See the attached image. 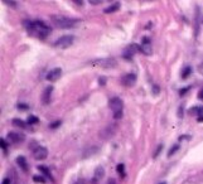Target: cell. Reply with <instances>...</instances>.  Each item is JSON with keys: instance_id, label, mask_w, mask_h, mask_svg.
I'll use <instances>...</instances> for the list:
<instances>
[{"instance_id": "obj_1", "label": "cell", "mask_w": 203, "mask_h": 184, "mask_svg": "<svg viewBox=\"0 0 203 184\" xmlns=\"http://www.w3.org/2000/svg\"><path fill=\"white\" fill-rule=\"evenodd\" d=\"M24 25H25L27 30H28L29 33L39 36L40 38H46L49 36V33H51V28L48 27L46 23L40 22V20H34V22H28V20H25V22H24Z\"/></svg>"}, {"instance_id": "obj_2", "label": "cell", "mask_w": 203, "mask_h": 184, "mask_svg": "<svg viewBox=\"0 0 203 184\" xmlns=\"http://www.w3.org/2000/svg\"><path fill=\"white\" fill-rule=\"evenodd\" d=\"M51 19H52V23L59 29H70V28L76 27L81 22L80 19H72L63 15H53Z\"/></svg>"}, {"instance_id": "obj_3", "label": "cell", "mask_w": 203, "mask_h": 184, "mask_svg": "<svg viewBox=\"0 0 203 184\" xmlns=\"http://www.w3.org/2000/svg\"><path fill=\"white\" fill-rule=\"evenodd\" d=\"M109 106L110 109L112 110V114H113V117L116 120L121 119L122 117V111H124V102L121 98L119 97H112L109 102Z\"/></svg>"}, {"instance_id": "obj_4", "label": "cell", "mask_w": 203, "mask_h": 184, "mask_svg": "<svg viewBox=\"0 0 203 184\" xmlns=\"http://www.w3.org/2000/svg\"><path fill=\"white\" fill-rule=\"evenodd\" d=\"M92 64L100 68L110 69V68H115L118 66V61L115 58H100V60H95L92 62Z\"/></svg>"}, {"instance_id": "obj_5", "label": "cell", "mask_w": 203, "mask_h": 184, "mask_svg": "<svg viewBox=\"0 0 203 184\" xmlns=\"http://www.w3.org/2000/svg\"><path fill=\"white\" fill-rule=\"evenodd\" d=\"M116 130H118V125L116 124H109L107 126H105L104 129L100 131V137H101L102 140H109V139H111L113 136V134L116 133Z\"/></svg>"}, {"instance_id": "obj_6", "label": "cell", "mask_w": 203, "mask_h": 184, "mask_svg": "<svg viewBox=\"0 0 203 184\" xmlns=\"http://www.w3.org/2000/svg\"><path fill=\"white\" fill-rule=\"evenodd\" d=\"M73 40H75L73 36H63V37H61L58 40L54 42L53 46L57 47V48H68L70 46H72Z\"/></svg>"}, {"instance_id": "obj_7", "label": "cell", "mask_w": 203, "mask_h": 184, "mask_svg": "<svg viewBox=\"0 0 203 184\" xmlns=\"http://www.w3.org/2000/svg\"><path fill=\"white\" fill-rule=\"evenodd\" d=\"M48 155V150L44 146H38L33 150V157L36 160H43Z\"/></svg>"}, {"instance_id": "obj_8", "label": "cell", "mask_w": 203, "mask_h": 184, "mask_svg": "<svg viewBox=\"0 0 203 184\" xmlns=\"http://www.w3.org/2000/svg\"><path fill=\"white\" fill-rule=\"evenodd\" d=\"M136 52H140L139 44H130V46L125 49V52H124V58H126V60H131L133 55L135 54Z\"/></svg>"}, {"instance_id": "obj_9", "label": "cell", "mask_w": 203, "mask_h": 184, "mask_svg": "<svg viewBox=\"0 0 203 184\" xmlns=\"http://www.w3.org/2000/svg\"><path fill=\"white\" fill-rule=\"evenodd\" d=\"M135 82H136V75H134V73L124 75L121 78V83L124 86H126V87H131Z\"/></svg>"}, {"instance_id": "obj_10", "label": "cell", "mask_w": 203, "mask_h": 184, "mask_svg": "<svg viewBox=\"0 0 203 184\" xmlns=\"http://www.w3.org/2000/svg\"><path fill=\"white\" fill-rule=\"evenodd\" d=\"M61 76H62V69L61 68H54V69H52V71L48 72L47 79L51 81V82H54V81H57V79H59Z\"/></svg>"}, {"instance_id": "obj_11", "label": "cell", "mask_w": 203, "mask_h": 184, "mask_svg": "<svg viewBox=\"0 0 203 184\" xmlns=\"http://www.w3.org/2000/svg\"><path fill=\"white\" fill-rule=\"evenodd\" d=\"M105 175V170L102 166H97L95 169V173H94V178H92V184H97L100 183V180L104 178Z\"/></svg>"}, {"instance_id": "obj_12", "label": "cell", "mask_w": 203, "mask_h": 184, "mask_svg": "<svg viewBox=\"0 0 203 184\" xmlns=\"http://www.w3.org/2000/svg\"><path fill=\"white\" fill-rule=\"evenodd\" d=\"M52 91H53V86H47L44 88V91L42 93V102L43 103H49L51 102V96H52Z\"/></svg>"}, {"instance_id": "obj_13", "label": "cell", "mask_w": 203, "mask_h": 184, "mask_svg": "<svg viewBox=\"0 0 203 184\" xmlns=\"http://www.w3.org/2000/svg\"><path fill=\"white\" fill-rule=\"evenodd\" d=\"M8 140L10 141V143H20V141H23L24 140V135L23 134H19V133H14V131H12V133H9L8 134Z\"/></svg>"}, {"instance_id": "obj_14", "label": "cell", "mask_w": 203, "mask_h": 184, "mask_svg": "<svg viewBox=\"0 0 203 184\" xmlns=\"http://www.w3.org/2000/svg\"><path fill=\"white\" fill-rule=\"evenodd\" d=\"M149 38H143V44L140 46V52H143L145 55L151 54V46L149 43Z\"/></svg>"}, {"instance_id": "obj_15", "label": "cell", "mask_w": 203, "mask_h": 184, "mask_svg": "<svg viewBox=\"0 0 203 184\" xmlns=\"http://www.w3.org/2000/svg\"><path fill=\"white\" fill-rule=\"evenodd\" d=\"M16 164H18L23 170H28V163H27L24 157H18L16 158Z\"/></svg>"}, {"instance_id": "obj_16", "label": "cell", "mask_w": 203, "mask_h": 184, "mask_svg": "<svg viewBox=\"0 0 203 184\" xmlns=\"http://www.w3.org/2000/svg\"><path fill=\"white\" fill-rule=\"evenodd\" d=\"M188 112L192 114V115H197L198 117L203 116V106H194L193 109H191Z\"/></svg>"}, {"instance_id": "obj_17", "label": "cell", "mask_w": 203, "mask_h": 184, "mask_svg": "<svg viewBox=\"0 0 203 184\" xmlns=\"http://www.w3.org/2000/svg\"><path fill=\"white\" fill-rule=\"evenodd\" d=\"M120 9V3H113V4H111L110 6H107V8L105 9V13L106 14H110V13H113V12H118V10Z\"/></svg>"}, {"instance_id": "obj_18", "label": "cell", "mask_w": 203, "mask_h": 184, "mask_svg": "<svg viewBox=\"0 0 203 184\" xmlns=\"http://www.w3.org/2000/svg\"><path fill=\"white\" fill-rule=\"evenodd\" d=\"M38 169H39V170L42 172L43 174H44V175L47 176V178H49L51 180H53V178H52V174H51L49 169H48L47 166H44V165H39V166H38Z\"/></svg>"}, {"instance_id": "obj_19", "label": "cell", "mask_w": 203, "mask_h": 184, "mask_svg": "<svg viewBox=\"0 0 203 184\" xmlns=\"http://www.w3.org/2000/svg\"><path fill=\"white\" fill-rule=\"evenodd\" d=\"M13 125L14 126H18V127H27V124L25 121H23V120H19V119H14L13 120Z\"/></svg>"}, {"instance_id": "obj_20", "label": "cell", "mask_w": 203, "mask_h": 184, "mask_svg": "<svg viewBox=\"0 0 203 184\" xmlns=\"http://www.w3.org/2000/svg\"><path fill=\"white\" fill-rule=\"evenodd\" d=\"M191 72H192V68L189 67V66H185V67L183 68V71H182V78L185 79L189 75H191Z\"/></svg>"}, {"instance_id": "obj_21", "label": "cell", "mask_w": 203, "mask_h": 184, "mask_svg": "<svg viewBox=\"0 0 203 184\" xmlns=\"http://www.w3.org/2000/svg\"><path fill=\"white\" fill-rule=\"evenodd\" d=\"M38 121H39V120H38L37 116H29L28 120H27V124H28V125H34V124H37Z\"/></svg>"}, {"instance_id": "obj_22", "label": "cell", "mask_w": 203, "mask_h": 184, "mask_svg": "<svg viewBox=\"0 0 203 184\" xmlns=\"http://www.w3.org/2000/svg\"><path fill=\"white\" fill-rule=\"evenodd\" d=\"M33 180L36 183H46V178L42 175H34L33 176Z\"/></svg>"}, {"instance_id": "obj_23", "label": "cell", "mask_w": 203, "mask_h": 184, "mask_svg": "<svg viewBox=\"0 0 203 184\" xmlns=\"http://www.w3.org/2000/svg\"><path fill=\"white\" fill-rule=\"evenodd\" d=\"M178 149H179V145H178V144L173 145V146H172V149L169 150V153H168V157H172V155H173L175 151H178Z\"/></svg>"}, {"instance_id": "obj_24", "label": "cell", "mask_w": 203, "mask_h": 184, "mask_svg": "<svg viewBox=\"0 0 203 184\" xmlns=\"http://www.w3.org/2000/svg\"><path fill=\"white\" fill-rule=\"evenodd\" d=\"M124 169H125L124 164H119V165H118V172H119V174L121 175V178H124V176H125V172H124Z\"/></svg>"}, {"instance_id": "obj_25", "label": "cell", "mask_w": 203, "mask_h": 184, "mask_svg": "<svg viewBox=\"0 0 203 184\" xmlns=\"http://www.w3.org/2000/svg\"><path fill=\"white\" fill-rule=\"evenodd\" d=\"M151 91H153V93H154V95H158V93L160 92V88H159V86H158V85H154V86H153V90H151Z\"/></svg>"}, {"instance_id": "obj_26", "label": "cell", "mask_w": 203, "mask_h": 184, "mask_svg": "<svg viewBox=\"0 0 203 184\" xmlns=\"http://www.w3.org/2000/svg\"><path fill=\"white\" fill-rule=\"evenodd\" d=\"M61 124H62L61 121H56V122H52V124H51V125H49V127H51V129H57V127L59 126Z\"/></svg>"}, {"instance_id": "obj_27", "label": "cell", "mask_w": 203, "mask_h": 184, "mask_svg": "<svg viewBox=\"0 0 203 184\" xmlns=\"http://www.w3.org/2000/svg\"><path fill=\"white\" fill-rule=\"evenodd\" d=\"M4 4H8L9 6H16V3L15 1H10V0H3Z\"/></svg>"}, {"instance_id": "obj_28", "label": "cell", "mask_w": 203, "mask_h": 184, "mask_svg": "<svg viewBox=\"0 0 203 184\" xmlns=\"http://www.w3.org/2000/svg\"><path fill=\"white\" fill-rule=\"evenodd\" d=\"M161 149H163V145H159V146H158V149H157V151H155V153H154V155H153V157H154V158H157V157H158V155H159V153L161 151Z\"/></svg>"}, {"instance_id": "obj_29", "label": "cell", "mask_w": 203, "mask_h": 184, "mask_svg": "<svg viewBox=\"0 0 203 184\" xmlns=\"http://www.w3.org/2000/svg\"><path fill=\"white\" fill-rule=\"evenodd\" d=\"M18 109H19V110H28L29 107H28V105H25V103H19V105H18Z\"/></svg>"}, {"instance_id": "obj_30", "label": "cell", "mask_w": 203, "mask_h": 184, "mask_svg": "<svg viewBox=\"0 0 203 184\" xmlns=\"http://www.w3.org/2000/svg\"><path fill=\"white\" fill-rule=\"evenodd\" d=\"M101 0H90V4L92 5H97V4H101Z\"/></svg>"}, {"instance_id": "obj_31", "label": "cell", "mask_w": 203, "mask_h": 184, "mask_svg": "<svg viewBox=\"0 0 203 184\" xmlns=\"http://www.w3.org/2000/svg\"><path fill=\"white\" fill-rule=\"evenodd\" d=\"M189 88H191V87H187V88H182L180 91H179V93H180V96H183V95H184L185 92H188V91H189Z\"/></svg>"}, {"instance_id": "obj_32", "label": "cell", "mask_w": 203, "mask_h": 184, "mask_svg": "<svg viewBox=\"0 0 203 184\" xmlns=\"http://www.w3.org/2000/svg\"><path fill=\"white\" fill-rule=\"evenodd\" d=\"M0 144H1V148L5 150V149H6V143L4 141V139H1V140H0Z\"/></svg>"}, {"instance_id": "obj_33", "label": "cell", "mask_w": 203, "mask_h": 184, "mask_svg": "<svg viewBox=\"0 0 203 184\" xmlns=\"http://www.w3.org/2000/svg\"><path fill=\"white\" fill-rule=\"evenodd\" d=\"M105 83H106V78H100V85L104 86Z\"/></svg>"}, {"instance_id": "obj_34", "label": "cell", "mask_w": 203, "mask_h": 184, "mask_svg": "<svg viewBox=\"0 0 203 184\" xmlns=\"http://www.w3.org/2000/svg\"><path fill=\"white\" fill-rule=\"evenodd\" d=\"M107 184H116V182H115V179H112V178H110V179L107 180Z\"/></svg>"}, {"instance_id": "obj_35", "label": "cell", "mask_w": 203, "mask_h": 184, "mask_svg": "<svg viewBox=\"0 0 203 184\" xmlns=\"http://www.w3.org/2000/svg\"><path fill=\"white\" fill-rule=\"evenodd\" d=\"M198 97H199V100H203V90H202V91H199Z\"/></svg>"}, {"instance_id": "obj_36", "label": "cell", "mask_w": 203, "mask_h": 184, "mask_svg": "<svg viewBox=\"0 0 203 184\" xmlns=\"http://www.w3.org/2000/svg\"><path fill=\"white\" fill-rule=\"evenodd\" d=\"M1 184H10V180H9L8 178H6V179L3 180V183H1Z\"/></svg>"}, {"instance_id": "obj_37", "label": "cell", "mask_w": 203, "mask_h": 184, "mask_svg": "<svg viewBox=\"0 0 203 184\" xmlns=\"http://www.w3.org/2000/svg\"><path fill=\"white\" fill-rule=\"evenodd\" d=\"M198 69H199V72H201V73L203 75V63H202L201 66H199V68H198Z\"/></svg>"}, {"instance_id": "obj_38", "label": "cell", "mask_w": 203, "mask_h": 184, "mask_svg": "<svg viewBox=\"0 0 203 184\" xmlns=\"http://www.w3.org/2000/svg\"><path fill=\"white\" fill-rule=\"evenodd\" d=\"M197 120H198V122H203V116H199Z\"/></svg>"}, {"instance_id": "obj_39", "label": "cell", "mask_w": 203, "mask_h": 184, "mask_svg": "<svg viewBox=\"0 0 203 184\" xmlns=\"http://www.w3.org/2000/svg\"><path fill=\"white\" fill-rule=\"evenodd\" d=\"M75 4H78V5H82V4H83V3H82V1H77V0H75Z\"/></svg>"}, {"instance_id": "obj_40", "label": "cell", "mask_w": 203, "mask_h": 184, "mask_svg": "<svg viewBox=\"0 0 203 184\" xmlns=\"http://www.w3.org/2000/svg\"><path fill=\"white\" fill-rule=\"evenodd\" d=\"M75 184H82L81 182H77V183H75Z\"/></svg>"}, {"instance_id": "obj_41", "label": "cell", "mask_w": 203, "mask_h": 184, "mask_svg": "<svg viewBox=\"0 0 203 184\" xmlns=\"http://www.w3.org/2000/svg\"><path fill=\"white\" fill-rule=\"evenodd\" d=\"M160 184H167V183H160Z\"/></svg>"}]
</instances>
